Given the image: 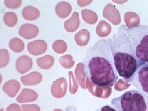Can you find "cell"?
Returning <instances> with one entry per match:
<instances>
[{"label":"cell","mask_w":148,"mask_h":111,"mask_svg":"<svg viewBox=\"0 0 148 111\" xmlns=\"http://www.w3.org/2000/svg\"><path fill=\"white\" fill-rule=\"evenodd\" d=\"M9 47L14 52L19 53L24 50L25 45L22 40L18 38L12 39L9 44Z\"/></svg>","instance_id":"16"},{"label":"cell","mask_w":148,"mask_h":111,"mask_svg":"<svg viewBox=\"0 0 148 111\" xmlns=\"http://www.w3.org/2000/svg\"><path fill=\"white\" fill-rule=\"evenodd\" d=\"M21 107L23 111H40L39 106L36 105H23Z\"/></svg>","instance_id":"23"},{"label":"cell","mask_w":148,"mask_h":111,"mask_svg":"<svg viewBox=\"0 0 148 111\" xmlns=\"http://www.w3.org/2000/svg\"><path fill=\"white\" fill-rule=\"evenodd\" d=\"M67 89V81L64 78L61 77L53 82L51 86V93L55 98H61L66 94Z\"/></svg>","instance_id":"7"},{"label":"cell","mask_w":148,"mask_h":111,"mask_svg":"<svg viewBox=\"0 0 148 111\" xmlns=\"http://www.w3.org/2000/svg\"><path fill=\"white\" fill-rule=\"evenodd\" d=\"M130 82L138 90L148 95V65H140Z\"/></svg>","instance_id":"5"},{"label":"cell","mask_w":148,"mask_h":111,"mask_svg":"<svg viewBox=\"0 0 148 111\" xmlns=\"http://www.w3.org/2000/svg\"><path fill=\"white\" fill-rule=\"evenodd\" d=\"M111 103L117 111H148V95L139 90L126 91Z\"/></svg>","instance_id":"4"},{"label":"cell","mask_w":148,"mask_h":111,"mask_svg":"<svg viewBox=\"0 0 148 111\" xmlns=\"http://www.w3.org/2000/svg\"><path fill=\"white\" fill-rule=\"evenodd\" d=\"M3 20L6 25L9 27H14L16 25L18 21L17 15L14 12H6L3 16Z\"/></svg>","instance_id":"17"},{"label":"cell","mask_w":148,"mask_h":111,"mask_svg":"<svg viewBox=\"0 0 148 111\" xmlns=\"http://www.w3.org/2000/svg\"><path fill=\"white\" fill-rule=\"evenodd\" d=\"M84 67L85 75L95 86H113L119 78L108 38L99 40L89 49Z\"/></svg>","instance_id":"1"},{"label":"cell","mask_w":148,"mask_h":111,"mask_svg":"<svg viewBox=\"0 0 148 111\" xmlns=\"http://www.w3.org/2000/svg\"><path fill=\"white\" fill-rule=\"evenodd\" d=\"M38 94L35 90L28 88H24L21 90L20 94L16 98L18 103H22L34 102L37 100Z\"/></svg>","instance_id":"11"},{"label":"cell","mask_w":148,"mask_h":111,"mask_svg":"<svg viewBox=\"0 0 148 111\" xmlns=\"http://www.w3.org/2000/svg\"><path fill=\"white\" fill-rule=\"evenodd\" d=\"M22 15L26 20H35L39 17L40 11L32 6H27L22 10Z\"/></svg>","instance_id":"14"},{"label":"cell","mask_w":148,"mask_h":111,"mask_svg":"<svg viewBox=\"0 0 148 111\" xmlns=\"http://www.w3.org/2000/svg\"><path fill=\"white\" fill-rule=\"evenodd\" d=\"M20 89V84L16 80H10L5 83L3 90L10 97H15Z\"/></svg>","instance_id":"12"},{"label":"cell","mask_w":148,"mask_h":111,"mask_svg":"<svg viewBox=\"0 0 148 111\" xmlns=\"http://www.w3.org/2000/svg\"><path fill=\"white\" fill-rule=\"evenodd\" d=\"M10 55L8 51L5 49L0 50V67H5L9 63Z\"/></svg>","instance_id":"19"},{"label":"cell","mask_w":148,"mask_h":111,"mask_svg":"<svg viewBox=\"0 0 148 111\" xmlns=\"http://www.w3.org/2000/svg\"><path fill=\"white\" fill-rule=\"evenodd\" d=\"M33 66L32 58L26 55L18 57L16 62V68L20 74H24L29 71Z\"/></svg>","instance_id":"9"},{"label":"cell","mask_w":148,"mask_h":111,"mask_svg":"<svg viewBox=\"0 0 148 111\" xmlns=\"http://www.w3.org/2000/svg\"><path fill=\"white\" fill-rule=\"evenodd\" d=\"M42 79L41 74L38 72H33L21 77V81L26 86L35 85L39 84Z\"/></svg>","instance_id":"10"},{"label":"cell","mask_w":148,"mask_h":111,"mask_svg":"<svg viewBox=\"0 0 148 111\" xmlns=\"http://www.w3.org/2000/svg\"><path fill=\"white\" fill-rule=\"evenodd\" d=\"M95 111H117L112 106L106 105L103 106L97 109Z\"/></svg>","instance_id":"24"},{"label":"cell","mask_w":148,"mask_h":111,"mask_svg":"<svg viewBox=\"0 0 148 111\" xmlns=\"http://www.w3.org/2000/svg\"><path fill=\"white\" fill-rule=\"evenodd\" d=\"M55 12L58 17L66 18L69 16L71 10V7L69 3L61 1L57 3L55 7Z\"/></svg>","instance_id":"13"},{"label":"cell","mask_w":148,"mask_h":111,"mask_svg":"<svg viewBox=\"0 0 148 111\" xmlns=\"http://www.w3.org/2000/svg\"><path fill=\"white\" fill-rule=\"evenodd\" d=\"M52 48L56 53L62 54L67 50V45L66 42L63 40H56L52 45Z\"/></svg>","instance_id":"18"},{"label":"cell","mask_w":148,"mask_h":111,"mask_svg":"<svg viewBox=\"0 0 148 111\" xmlns=\"http://www.w3.org/2000/svg\"><path fill=\"white\" fill-rule=\"evenodd\" d=\"M75 14H74L73 16H72L70 19L65 21L64 23V27L66 30L68 32H72L75 30V28H76V24H75V19L77 17ZM77 24V23H76Z\"/></svg>","instance_id":"21"},{"label":"cell","mask_w":148,"mask_h":111,"mask_svg":"<svg viewBox=\"0 0 148 111\" xmlns=\"http://www.w3.org/2000/svg\"><path fill=\"white\" fill-rule=\"evenodd\" d=\"M53 111H63L61 110H59V109H56V110H54Z\"/></svg>","instance_id":"26"},{"label":"cell","mask_w":148,"mask_h":111,"mask_svg":"<svg viewBox=\"0 0 148 111\" xmlns=\"http://www.w3.org/2000/svg\"><path fill=\"white\" fill-rule=\"evenodd\" d=\"M5 5L6 7L10 9H16L21 6L22 1L21 0H5Z\"/></svg>","instance_id":"22"},{"label":"cell","mask_w":148,"mask_h":111,"mask_svg":"<svg viewBox=\"0 0 148 111\" xmlns=\"http://www.w3.org/2000/svg\"><path fill=\"white\" fill-rule=\"evenodd\" d=\"M59 63L61 66L66 69H69L73 66V61L72 56L71 55H67L62 56L59 58Z\"/></svg>","instance_id":"20"},{"label":"cell","mask_w":148,"mask_h":111,"mask_svg":"<svg viewBox=\"0 0 148 111\" xmlns=\"http://www.w3.org/2000/svg\"><path fill=\"white\" fill-rule=\"evenodd\" d=\"M133 55L140 65H148V24L126 28Z\"/></svg>","instance_id":"3"},{"label":"cell","mask_w":148,"mask_h":111,"mask_svg":"<svg viewBox=\"0 0 148 111\" xmlns=\"http://www.w3.org/2000/svg\"><path fill=\"white\" fill-rule=\"evenodd\" d=\"M47 49V44L42 40H36L27 45V49L29 53L35 56L45 53Z\"/></svg>","instance_id":"6"},{"label":"cell","mask_w":148,"mask_h":111,"mask_svg":"<svg viewBox=\"0 0 148 111\" xmlns=\"http://www.w3.org/2000/svg\"><path fill=\"white\" fill-rule=\"evenodd\" d=\"M54 58L53 56L46 55L37 59V63L38 66L41 69L47 70L50 69L53 66Z\"/></svg>","instance_id":"15"},{"label":"cell","mask_w":148,"mask_h":111,"mask_svg":"<svg viewBox=\"0 0 148 111\" xmlns=\"http://www.w3.org/2000/svg\"><path fill=\"white\" fill-rule=\"evenodd\" d=\"M39 29L34 24H25L21 25L18 29V34L25 39L29 40L37 36L39 34Z\"/></svg>","instance_id":"8"},{"label":"cell","mask_w":148,"mask_h":111,"mask_svg":"<svg viewBox=\"0 0 148 111\" xmlns=\"http://www.w3.org/2000/svg\"><path fill=\"white\" fill-rule=\"evenodd\" d=\"M115 67L118 75L129 83L140 66L133 55L126 27L121 25L115 34L108 38Z\"/></svg>","instance_id":"2"},{"label":"cell","mask_w":148,"mask_h":111,"mask_svg":"<svg viewBox=\"0 0 148 111\" xmlns=\"http://www.w3.org/2000/svg\"><path fill=\"white\" fill-rule=\"evenodd\" d=\"M7 111H21L19 106L17 104H12L8 107Z\"/></svg>","instance_id":"25"}]
</instances>
